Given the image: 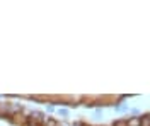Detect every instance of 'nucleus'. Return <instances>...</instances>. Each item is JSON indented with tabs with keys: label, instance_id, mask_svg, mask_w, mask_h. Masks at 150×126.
Here are the masks:
<instances>
[{
	"label": "nucleus",
	"instance_id": "obj_1",
	"mask_svg": "<svg viewBox=\"0 0 150 126\" xmlns=\"http://www.w3.org/2000/svg\"><path fill=\"white\" fill-rule=\"evenodd\" d=\"M126 126H142V118H130L126 121Z\"/></svg>",
	"mask_w": 150,
	"mask_h": 126
},
{
	"label": "nucleus",
	"instance_id": "obj_2",
	"mask_svg": "<svg viewBox=\"0 0 150 126\" xmlns=\"http://www.w3.org/2000/svg\"><path fill=\"white\" fill-rule=\"evenodd\" d=\"M45 114H43V113H39V111H33V114H31V118H33V119H36V121H43V119H45Z\"/></svg>",
	"mask_w": 150,
	"mask_h": 126
},
{
	"label": "nucleus",
	"instance_id": "obj_3",
	"mask_svg": "<svg viewBox=\"0 0 150 126\" xmlns=\"http://www.w3.org/2000/svg\"><path fill=\"white\" fill-rule=\"evenodd\" d=\"M142 126H150V116L142 118Z\"/></svg>",
	"mask_w": 150,
	"mask_h": 126
},
{
	"label": "nucleus",
	"instance_id": "obj_4",
	"mask_svg": "<svg viewBox=\"0 0 150 126\" xmlns=\"http://www.w3.org/2000/svg\"><path fill=\"white\" fill-rule=\"evenodd\" d=\"M45 126H58V123H56L55 119H51V118H48L46 119V125Z\"/></svg>",
	"mask_w": 150,
	"mask_h": 126
},
{
	"label": "nucleus",
	"instance_id": "obj_5",
	"mask_svg": "<svg viewBox=\"0 0 150 126\" xmlns=\"http://www.w3.org/2000/svg\"><path fill=\"white\" fill-rule=\"evenodd\" d=\"M58 114H60V116H63V118H67V116H68V111L60 107V109H58Z\"/></svg>",
	"mask_w": 150,
	"mask_h": 126
},
{
	"label": "nucleus",
	"instance_id": "obj_6",
	"mask_svg": "<svg viewBox=\"0 0 150 126\" xmlns=\"http://www.w3.org/2000/svg\"><path fill=\"white\" fill-rule=\"evenodd\" d=\"M28 125L29 126H38V121H36V119H33V118H29V119H28Z\"/></svg>",
	"mask_w": 150,
	"mask_h": 126
},
{
	"label": "nucleus",
	"instance_id": "obj_7",
	"mask_svg": "<svg viewBox=\"0 0 150 126\" xmlns=\"http://www.w3.org/2000/svg\"><path fill=\"white\" fill-rule=\"evenodd\" d=\"M128 107L126 106H116V111H120V113H123V111H126Z\"/></svg>",
	"mask_w": 150,
	"mask_h": 126
},
{
	"label": "nucleus",
	"instance_id": "obj_8",
	"mask_svg": "<svg viewBox=\"0 0 150 126\" xmlns=\"http://www.w3.org/2000/svg\"><path fill=\"white\" fill-rule=\"evenodd\" d=\"M114 126H126V121H118V123H114Z\"/></svg>",
	"mask_w": 150,
	"mask_h": 126
}]
</instances>
